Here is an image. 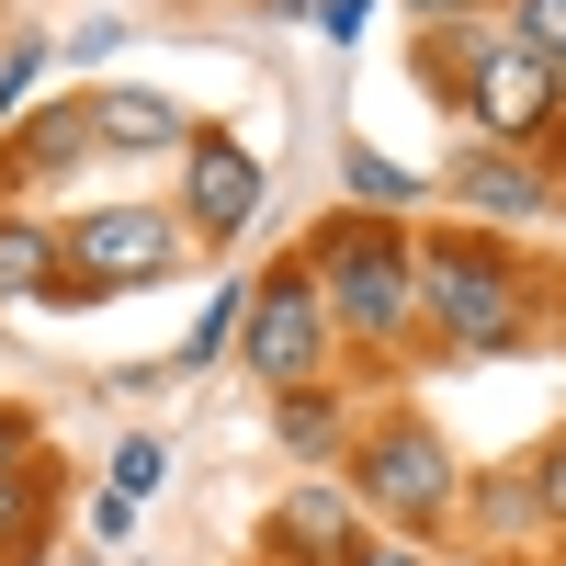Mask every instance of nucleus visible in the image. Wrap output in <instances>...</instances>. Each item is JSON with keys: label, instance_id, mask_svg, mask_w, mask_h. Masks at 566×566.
<instances>
[{"label": "nucleus", "instance_id": "15", "mask_svg": "<svg viewBox=\"0 0 566 566\" xmlns=\"http://www.w3.org/2000/svg\"><path fill=\"white\" fill-rule=\"evenodd\" d=\"M295 533L306 544H340V499H295Z\"/></svg>", "mask_w": 566, "mask_h": 566}, {"label": "nucleus", "instance_id": "14", "mask_svg": "<svg viewBox=\"0 0 566 566\" xmlns=\"http://www.w3.org/2000/svg\"><path fill=\"white\" fill-rule=\"evenodd\" d=\"M352 193H363V205H386V193H408V170H386V159L363 148V159H352Z\"/></svg>", "mask_w": 566, "mask_h": 566}, {"label": "nucleus", "instance_id": "11", "mask_svg": "<svg viewBox=\"0 0 566 566\" xmlns=\"http://www.w3.org/2000/svg\"><path fill=\"white\" fill-rule=\"evenodd\" d=\"M510 45H533V57L566 80V0H522V12H510Z\"/></svg>", "mask_w": 566, "mask_h": 566}, {"label": "nucleus", "instance_id": "19", "mask_svg": "<svg viewBox=\"0 0 566 566\" xmlns=\"http://www.w3.org/2000/svg\"><path fill=\"white\" fill-rule=\"evenodd\" d=\"M555 510H566V453H555Z\"/></svg>", "mask_w": 566, "mask_h": 566}, {"label": "nucleus", "instance_id": "9", "mask_svg": "<svg viewBox=\"0 0 566 566\" xmlns=\"http://www.w3.org/2000/svg\"><path fill=\"white\" fill-rule=\"evenodd\" d=\"M453 181H464V205H499V216H544V181H533V170H510V159H488V148L464 159Z\"/></svg>", "mask_w": 566, "mask_h": 566}, {"label": "nucleus", "instance_id": "16", "mask_svg": "<svg viewBox=\"0 0 566 566\" xmlns=\"http://www.w3.org/2000/svg\"><path fill=\"white\" fill-rule=\"evenodd\" d=\"M0 476H23V419H0Z\"/></svg>", "mask_w": 566, "mask_h": 566}, {"label": "nucleus", "instance_id": "8", "mask_svg": "<svg viewBox=\"0 0 566 566\" xmlns=\"http://www.w3.org/2000/svg\"><path fill=\"white\" fill-rule=\"evenodd\" d=\"M91 136H103V148H170L181 114L159 103V91H114V103H91Z\"/></svg>", "mask_w": 566, "mask_h": 566}, {"label": "nucleus", "instance_id": "20", "mask_svg": "<svg viewBox=\"0 0 566 566\" xmlns=\"http://www.w3.org/2000/svg\"><path fill=\"white\" fill-rule=\"evenodd\" d=\"M419 12H464V0H419Z\"/></svg>", "mask_w": 566, "mask_h": 566}, {"label": "nucleus", "instance_id": "13", "mask_svg": "<svg viewBox=\"0 0 566 566\" xmlns=\"http://www.w3.org/2000/svg\"><path fill=\"white\" fill-rule=\"evenodd\" d=\"M239 306H250V295H239V283H227V295H216V317H205V328H193V363H216V352H227V340H239Z\"/></svg>", "mask_w": 566, "mask_h": 566}, {"label": "nucleus", "instance_id": "10", "mask_svg": "<svg viewBox=\"0 0 566 566\" xmlns=\"http://www.w3.org/2000/svg\"><path fill=\"white\" fill-rule=\"evenodd\" d=\"M45 272H57V239L23 227V216H0V295H34Z\"/></svg>", "mask_w": 566, "mask_h": 566}, {"label": "nucleus", "instance_id": "17", "mask_svg": "<svg viewBox=\"0 0 566 566\" xmlns=\"http://www.w3.org/2000/svg\"><path fill=\"white\" fill-rule=\"evenodd\" d=\"M23 522V476H0V533H12Z\"/></svg>", "mask_w": 566, "mask_h": 566}, {"label": "nucleus", "instance_id": "1", "mask_svg": "<svg viewBox=\"0 0 566 566\" xmlns=\"http://www.w3.org/2000/svg\"><path fill=\"white\" fill-rule=\"evenodd\" d=\"M328 306L386 340V328H408V306H419V261L386 250V239H340L328 250Z\"/></svg>", "mask_w": 566, "mask_h": 566}, {"label": "nucleus", "instance_id": "3", "mask_svg": "<svg viewBox=\"0 0 566 566\" xmlns=\"http://www.w3.org/2000/svg\"><path fill=\"white\" fill-rule=\"evenodd\" d=\"M317 340H328V328H317V283L306 272H283V283L250 295V363L272 374V386H295V374L317 363Z\"/></svg>", "mask_w": 566, "mask_h": 566}, {"label": "nucleus", "instance_id": "4", "mask_svg": "<svg viewBox=\"0 0 566 566\" xmlns=\"http://www.w3.org/2000/svg\"><path fill=\"white\" fill-rule=\"evenodd\" d=\"M363 488L397 510V522H431V510H453V464H442V442L431 431H386L363 453Z\"/></svg>", "mask_w": 566, "mask_h": 566}, {"label": "nucleus", "instance_id": "2", "mask_svg": "<svg viewBox=\"0 0 566 566\" xmlns=\"http://www.w3.org/2000/svg\"><path fill=\"white\" fill-rule=\"evenodd\" d=\"M69 261H80V283H159L181 261V239H170L148 205H114V216H80Z\"/></svg>", "mask_w": 566, "mask_h": 566}, {"label": "nucleus", "instance_id": "6", "mask_svg": "<svg viewBox=\"0 0 566 566\" xmlns=\"http://www.w3.org/2000/svg\"><path fill=\"white\" fill-rule=\"evenodd\" d=\"M419 295L442 306L453 340H510V283H499V272H476V261H431V272H419Z\"/></svg>", "mask_w": 566, "mask_h": 566}, {"label": "nucleus", "instance_id": "7", "mask_svg": "<svg viewBox=\"0 0 566 566\" xmlns=\"http://www.w3.org/2000/svg\"><path fill=\"white\" fill-rule=\"evenodd\" d=\"M250 205H261V170H250L239 148H193V216L216 227V239H227V227H250Z\"/></svg>", "mask_w": 566, "mask_h": 566}, {"label": "nucleus", "instance_id": "5", "mask_svg": "<svg viewBox=\"0 0 566 566\" xmlns=\"http://www.w3.org/2000/svg\"><path fill=\"white\" fill-rule=\"evenodd\" d=\"M544 103H555V69L533 57V45H488L476 34V125L488 136H533Z\"/></svg>", "mask_w": 566, "mask_h": 566}, {"label": "nucleus", "instance_id": "12", "mask_svg": "<svg viewBox=\"0 0 566 566\" xmlns=\"http://www.w3.org/2000/svg\"><path fill=\"white\" fill-rule=\"evenodd\" d=\"M148 488H159V442H125V453H114V488H103V499H125V510H136Z\"/></svg>", "mask_w": 566, "mask_h": 566}, {"label": "nucleus", "instance_id": "18", "mask_svg": "<svg viewBox=\"0 0 566 566\" xmlns=\"http://www.w3.org/2000/svg\"><path fill=\"white\" fill-rule=\"evenodd\" d=\"M352 566H419V555H397V544H363V555H352Z\"/></svg>", "mask_w": 566, "mask_h": 566}]
</instances>
